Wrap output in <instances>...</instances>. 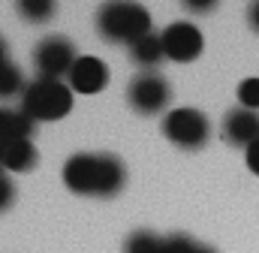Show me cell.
Here are the masks:
<instances>
[{
  "label": "cell",
  "mask_w": 259,
  "mask_h": 253,
  "mask_svg": "<svg viewBox=\"0 0 259 253\" xmlns=\"http://www.w3.org/2000/svg\"><path fill=\"white\" fill-rule=\"evenodd\" d=\"M64 184L75 196L112 199L127 184V169L115 154H72L64 163Z\"/></svg>",
  "instance_id": "1"
},
{
  "label": "cell",
  "mask_w": 259,
  "mask_h": 253,
  "mask_svg": "<svg viewBox=\"0 0 259 253\" xmlns=\"http://www.w3.org/2000/svg\"><path fill=\"white\" fill-rule=\"evenodd\" d=\"M97 33L106 43H139L154 33L151 12L139 0H106L97 9Z\"/></svg>",
  "instance_id": "2"
},
{
  "label": "cell",
  "mask_w": 259,
  "mask_h": 253,
  "mask_svg": "<svg viewBox=\"0 0 259 253\" xmlns=\"http://www.w3.org/2000/svg\"><path fill=\"white\" fill-rule=\"evenodd\" d=\"M21 112L33 124L61 121V118H66L72 112V88L64 78H42V75H36L33 81H27V88L21 94Z\"/></svg>",
  "instance_id": "3"
},
{
  "label": "cell",
  "mask_w": 259,
  "mask_h": 253,
  "mask_svg": "<svg viewBox=\"0 0 259 253\" xmlns=\"http://www.w3.org/2000/svg\"><path fill=\"white\" fill-rule=\"evenodd\" d=\"M163 136L184 151H199V148H205V142L211 136V124L199 109L184 106V109H172L163 118Z\"/></svg>",
  "instance_id": "4"
},
{
  "label": "cell",
  "mask_w": 259,
  "mask_h": 253,
  "mask_svg": "<svg viewBox=\"0 0 259 253\" xmlns=\"http://www.w3.org/2000/svg\"><path fill=\"white\" fill-rule=\"evenodd\" d=\"M172 100V88L160 72H139L127 88V103L139 115H160Z\"/></svg>",
  "instance_id": "5"
},
{
  "label": "cell",
  "mask_w": 259,
  "mask_h": 253,
  "mask_svg": "<svg viewBox=\"0 0 259 253\" xmlns=\"http://www.w3.org/2000/svg\"><path fill=\"white\" fill-rule=\"evenodd\" d=\"M75 61H78L75 46L58 33L39 39V46L33 49V66L42 78H66L69 69L75 66Z\"/></svg>",
  "instance_id": "6"
},
{
  "label": "cell",
  "mask_w": 259,
  "mask_h": 253,
  "mask_svg": "<svg viewBox=\"0 0 259 253\" xmlns=\"http://www.w3.org/2000/svg\"><path fill=\"white\" fill-rule=\"evenodd\" d=\"M160 39H163V49H166V61L172 63H193L205 49V36H202V30L193 21L169 24L160 33Z\"/></svg>",
  "instance_id": "7"
},
{
  "label": "cell",
  "mask_w": 259,
  "mask_h": 253,
  "mask_svg": "<svg viewBox=\"0 0 259 253\" xmlns=\"http://www.w3.org/2000/svg\"><path fill=\"white\" fill-rule=\"evenodd\" d=\"M66 85L72 88V94H100L109 85V66L94 55H81L69 69Z\"/></svg>",
  "instance_id": "8"
},
{
  "label": "cell",
  "mask_w": 259,
  "mask_h": 253,
  "mask_svg": "<svg viewBox=\"0 0 259 253\" xmlns=\"http://www.w3.org/2000/svg\"><path fill=\"white\" fill-rule=\"evenodd\" d=\"M220 136H223V142L226 145H232V148H250L253 145V139L259 136V112H250V109H232V112H226V118H223V124H220Z\"/></svg>",
  "instance_id": "9"
},
{
  "label": "cell",
  "mask_w": 259,
  "mask_h": 253,
  "mask_svg": "<svg viewBox=\"0 0 259 253\" xmlns=\"http://www.w3.org/2000/svg\"><path fill=\"white\" fill-rule=\"evenodd\" d=\"M39 163V151L33 139L3 142V172H30Z\"/></svg>",
  "instance_id": "10"
},
{
  "label": "cell",
  "mask_w": 259,
  "mask_h": 253,
  "mask_svg": "<svg viewBox=\"0 0 259 253\" xmlns=\"http://www.w3.org/2000/svg\"><path fill=\"white\" fill-rule=\"evenodd\" d=\"M130 61L136 63L142 72H157V66L166 61V49H163L160 33H148L145 39L133 43L130 46Z\"/></svg>",
  "instance_id": "11"
},
{
  "label": "cell",
  "mask_w": 259,
  "mask_h": 253,
  "mask_svg": "<svg viewBox=\"0 0 259 253\" xmlns=\"http://www.w3.org/2000/svg\"><path fill=\"white\" fill-rule=\"evenodd\" d=\"M33 136H36V124L21 109L0 106V142H21V139H33Z\"/></svg>",
  "instance_id": "12"
},
{
  "label": "cell",
  "mask_w": 259,
  "mask_h": 253,
  "mask_svg": "<svg viewBox=\"0 0 259 253\" xmlns=\"http://www.w3.org/2000/svg\"><path fill=\"white\" fill-rule=\"evenodd\" d=\"M15 12L30 24H46L58 15V0H15Z\"/></svg>",
  "instance_id": "13"
},
{
  "label": "cell",
  "mask_w": 259,
  "mask_h": 253,
  "mask_svg": "<svg viewBox=\"0 0 259 253\" xmlns=\"http://www.w3.org/2000/svg\"><path fill=\"white\" fill-rule=\"evenodd\" d=\"M24 75H21V69L15 66L12 61L0 63V100H9V97H18V94H24Z\"/></svg>",
  "instance_id": "14"
},
{
  "label": "cell",
  "mask_w": 259,
  "mask_h": 253,
  "mask_svg": "<svg viewBox=\"0 0 259 253\" xmlns=\"http://www.w3.org/2000/svg\"><path fill=\"white\" fill-rule=\"evenodd\" d=\"M163 247H166V238H160L148 229L133 232L124 241V253H163Z\"/></svg>",
  "instance_id": "15"
},
{
  "label": "cell",
  "mask_w": 259,
  "mask_h": 253,
  "mask_svg": "<svg viewBox=\"0 0 259 253\" xmlns=\"http://www.w3.org/2000/svg\"><path fill=\"white\" fill-rule=\"evenodd\" d=\"M238 103H241V109L259 112V75L256 78H244L238 85Z\"/></svg>",
  "instance_id": "16"
},
{
  "label": "cell",
  "mask_w": 259,
  "mask_h": 253,
  "mask_svg": "<svg viewBox=\"0 0 259 253\" xmlns=\"http://www.w3.org/2000/svg\"><path fill=\"white\" fill-rule=\"evenodd\" d=\"M12 202H15V184L9 181L6 172H0V214L6 208H12Z\"/></svg>",
  "instance_id": "17"
},
{
  "label": "cell",
  "mask_w": 259,
  "mask_h": 253,
  "mask_svg": "<svg viewBox=\"0 0 259 253\" xmlns=\"http://www.w3.org/2000/svg\"><path fill=\"white\" fill-rule=\"evenodd\" d=\"M217 3H220V0H181V6H184L187 12H193V15H208V12H214Z\"/></svg>",
  "instance_id": "18"
},
{
  "label": "cell",
  "mask_w": 259,
  "mask_h": 253,
  "mask_svg": "<svg viewBox=\"0 0 259 253\" xmlns=\"http://www.w3.org/2000/svg\"><path fill=\"white\" fill-rule=\"evenodd\" d=\"M244 163H247V169H250L253 175H259V136L253 139V145L244 151Z\"/></svg>",
  "instance_id": "19"
},
{
  "label": "cell",
  "mask_w": 259,
  "mask_h": 253,
  "mask_svg": "<svg viewBox=\"0 0 259 253\" xmlns=\"http://www.w3.org/2000/svg\"><path fill=\"white\" fill-rule=\"evenodd\" d=\"M247 24L253 33H259V0H250V6H247Z\"/></svg>",
  "instance_id": "20"
},
{
  "label": "cell",
  "mask_w": 259,
  "mask_h": 253,
  "mask_svg": "<svg viewBox=\"0 0 259 253\" xmlns=\"http://www.w3.org/2000/svg\"><path fill=\"white\" fill-rule=\"evenodd\" d=\"M9 61V49H6V39L0 36V63H6Z\"/></svg>",
  "instance_id": "21"
},
{
  "label": "cell",
  "mask_w": 259,
  "mask_h": 253,
  "mask_svg": "<svg viewBox=\"0 0 259 253\" xmlns=\"http://www.w3.org/2000/svg\"><path fill=\"white\" fill-rule=\"evenodd\" d=\"M193 253H214V250H211L208 244H196V250H193Z\"/></svg>",
  "instance_id": "22"
},
{
  "label": "cell",
  "mask_w": 259,
  "mask_h": 253,
  "mask_svg": "<svg viewBox=\"0 0 259 253\" xmlns=\"http://www.w3.org/2000/svg\"><path fill=\"white\" fill-rule=\"evenodd\" d=\"M0 172H3V142H0Z\"/></svg>",
  "instance_id": "23"
}]
</instances>
